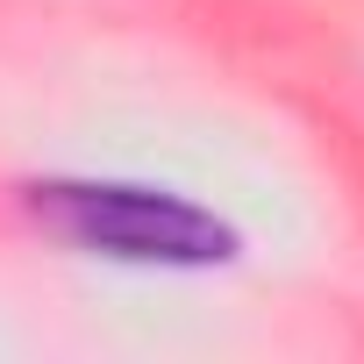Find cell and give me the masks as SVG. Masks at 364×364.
Masks as SVG:
<instances>
[{"instance_id":"6da1fadb","label":"cell","mask_w":364,"mask_h":364,"mask_svg":"<svg viewBox=\"0 0 364 364\" xmlns=\"http://www.w3.org/2000/svg\"><path fill=\"white\" fill-rule=\"evenodd\" d=\"M29 215L93 257H122V264H222L236 257L229 222H215L208 208L178 200V193H150V186H29Z\"/></svg>"}]
</instances>
